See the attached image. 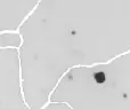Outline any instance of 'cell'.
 Returning <instances> with one entry per match:
<instances>
[{"instance_id": "1", "label": "cell", "mask_w": 130, "mask_h": 109, "mask_svg": "<svg viewBox=\"0 0 130 109\" xmlns=\"http://www.w3.org/2000/svg\"><path fill=\"white\" fill-rule=\"evenodd\" d=\"M20 38H21V44L20 46H17V47H15V46H1V50H5V48H13V50H16L17 51V56H18V67H20V72H18V75H20V89H21V95H22V100L23 102H24L25 107L27 109H32L31 107L29 106V103L26 102V100H25V95H24V89H23V74H22V60H21V47H22L23 43H24V40H23V36L22 34H20Z\"/></svg>"}]
</instances>
